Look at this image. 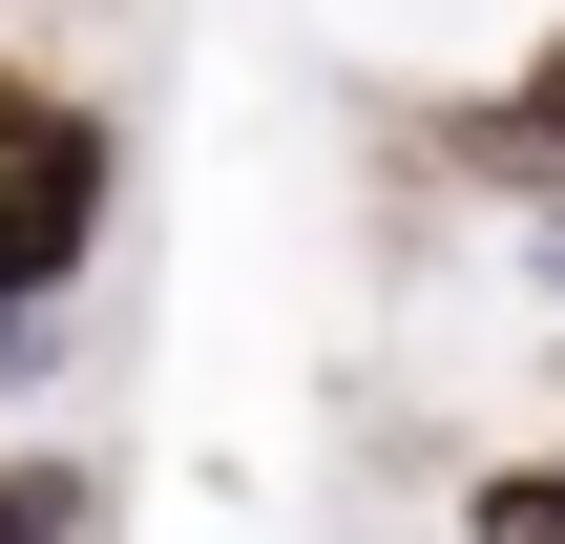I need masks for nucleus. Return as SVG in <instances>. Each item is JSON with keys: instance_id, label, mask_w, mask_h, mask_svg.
<instances>
[{"instance_id": "f257e3e1", "label": "nucleus", "mask_w": 565, "mask_h": 544, "mask_svg": "<svg viewBox=\"0 0 565 544\" xmlns=\"http://www.w3.org/2000/svg\"><path fill=\"white\" fill-rule=\"evenodd\" d=\"M105 231H126V105L105 84H21L0 63V294H84L105 273Z\"/></svg>"}, {"instance_id": "f03ea898", "label": "nucleus", "mask_w": 565, "mask_h": 544, "mask_svg": "<svg viewBox=\"0 0 565 544\" xmlns=\"http://www.w3.org/2000/svg\"><path fill=\"white\" fill-rule=\"evenodd\" d=\"M105 524V461L84 440H0V544H84Z\"/></svg>"}, {"instance_id": "7ed1b4c3", "label": "nucleus", "mask_w": 565, "mask_h": 544, "mask_svg": "<svg viewBox=\"0 0 565 544\" xmlns=\"http://www.w3.org/2000/svg\"><path fill=\"white\" fill-rule=\"evenodd\" d=\"M461 544H565V440H503V461H461Z\"/></svg>"}, {"instance_id": "20e7f679", "label": "nucleus", "mask_w": 565, "mask_h": 544, "mask_svg": "<svg viewBox=\"0 0 565 544\" xmlns=\"http://www.w3.org/2000/svg\"><path fill=\"white\" fill-rule=\"evenodd\" d=\"M42 377H63V314H42V294H0V398H42Z\"/></svg>"}]
</instances>
